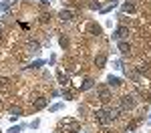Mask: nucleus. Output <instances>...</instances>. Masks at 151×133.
Masks as SVG:
<instances>
[{"label": "nucleus", "instance_id": "393cba45", "mask_svg": "<svg viewBox=\"0 0 151 133\" xmlns=\"http://www.w3.org/2000/svg\"><path fill=\"white\" fill-rule=\"evenodd\" d=\"M111 4H117V0H111Z\"/></svg>", "mask_w": 151, "mask_h": 133}, {"label": "nucleus", "instance_id": "6ab92c4d", "mask_svg": "<svg viewBox=\"0 0 151 133\" xmlns=\"http://www.w3.org/2000/svg\"><path fill=\"white\" fill-rule=\"evenodd\" d=\"M87 8H91V10H101V2H99V0H89Z\"/></svg>", "mask_w": 151, "mask_h": 133}, {"label": "nucleus", "instance_id": "423d86ee", "mask_svg": "<svg viewBox=\"0 0 151 133\" xmlns=\"http://www.w3.org/2000/svg\"><path fill=\"white\" fill-rule=\"evenodd\" d=\"M105 65H107V52L105 50H99L97 52V57H95V69H105Z\"/></svg>", "mask_w": 151, "mask_h": 133}, {"label": "nucleus", "instance_id": "aec40b11", "mask_svg": "<svg viewBox=\"0 0 151 133\" xmlns=\"http://www.w3.org/2000/svg\"><path fill=\"white\" fill-rule=\"evenodd\" d=\"M87 113H89V107H87L85 103L79 105V115H81V117H87Z\"/></svg>", "mask_w": 151, "mask_h": 133}, {"label": "nucleus", "instance_id": "7ed1b4c3", "mask_svg": "<svg viewBox=\"0 0 151 133\" xmlns=\"http://www.w3.org/2000/svg\"><path fill=\"white\" fill-rule=\"evenodd\" d=\"M93 119L99 123V125H109L111 119H109V115H107V107H101V109H95L93 111Z\"/></svg>", "mask_w": 151, "mask_h": 133}, {"label": "nucleus", "instance_id": "5701e85b", "mask_svg": "<svg viewBox=\"0 0 151 133\" xmlns=\"http://www.w3.org/2000/svg\"><path fill=\"white\" fill-rule=\"evenodd\" d=\"M38 123H40V121H38V119H35L32 123H30V127H35V129H36V127H38Z\"/></svg>", "mask_w": 151, "mask_h": 133}, {"label": "nucleus", "instance_id": "39448f33", "mask_svg": "<svg viewBox=\"0 0 151 133\" xmlns=\"http://www.w3.org/2000/svg\"><path fill=\"white\" fill-rule=\"evenodd\" d=\"M85 28H87V35H91V36H99L103 35V28L99 26V24L95 22V20H87V24H85Z\"/></svg>", "mask_w": 151, "mask_h": 133}, {"label": "nucleus", "instance_id": "412c9836", "mask_svg": "<svg viewBox=\"0 0 151 133\" xmlns=\"http://www.w3.org/2000/svg\"><path fill=\"white\" fill-rule=\"evenodd\" d=\"M8 133H20V127H18V125H16V127H10Z\"/></svg>", "mask_w": 151, "mask_h": 133}, {"label": "nucleus", "instance_id": "a878e982", "mask_svg": "<svg viewBox=\"0 0 151 133\" xmlns=\"http://www.w3.org/2000/svg\"><path fill=\"white\" fill-rule=\"evenodd\" d=\"M0 105H2V103H0Z\"/></svg>", "mask_w": 151, "mask_h": 133}, {"label": "nucleus", "instance_id": "f8f14e48", "mask_svg": "<svg viewBox=\"0 0 151 133\" xmlns=\"http://www.w3.org/2000/svg\"><path fill=\"white\" fill-rule=\"evenodd\" d=\"M60 95L65 97L67 101H75V97H77V93H75V91L70 89V85H69V87H63V93H60Z\"/></svg>", "mask_w": 151, "mask_h": 133}, {"label": "nucleus", "instance_id": "f03ea898", "mask_svg": "<svg viewBox=\"0 0 151 133\" xmlns=\"http://www.w3.org/2000/svg\"><path fill=\"white\" fill-rule=\"evenodd\" d=\"M119 105L123 107L125 113H129V111H133V109L137 107V99H135L133 93H127V95H123L121 99H119Z\"/></svg>", "mask_w": 151, "mask_h": 133}, {"label": "nucleus", "instance_id": "ddd939ff", "mask_svg": "<svg viewBox=\"0 0 151 133\" xmlns=\"http://www.w3.org/2000/svg\"><path fill=\"white\" fill-rule=\"evenodd\" d=\"M57 77H58V83L63 85V87H69V85H70V77H69V75H65V71H63V69L58 71Z\"/></svg>", "mask_w": 151, "mask_h": 133}, {"label": "nucleus", "instance_id": "4be33fe9", "mask_svg": "<svg viewBox=\"0 0 151 133\" xmlns=\"http://www.w3.org/2000/svg\"><path fill=\"white\" fill-rule=\"evenodd\" d=\"M58 109H60V103H57V105H52V107H50V111L55 113V111H58Z\"/></svg>", "mask_w": 151, "mask_h": 133}, {"label": "nucleus", "instance_id": "1a4fd4ad", "mask_svg": "<svg viewBox=\"0 0 151 133\" xmlns=\"http://www.w3.org/2000/svg\"><path fill=\"white\" fill-rule=\"evenodd\" d=\"M48 105V99L47 97H36L32 99V111H40V109H45Z\"/></svg>", "mask_w": 151, "mask_h": 133}, {"label": "nucleus", "instance_id": "b1692460", "mask_svg": "<svg viewBox=\"0 0 151 133\" xmlns=\"http://www.w3.org/2000/svg\"><path fill=\"white\" fill-rule=\"evenodd\" d=\"M4 40V28H0V42Z\"/></svg>", "mask_w": 151, "mask_h": 133}, {"label": "nucleus", "instance_id": "9d476101", "mask_svg": "<svg viewBox=\"0 0 151 133\" xmlns=\"http://www.w3.org/2000/svg\"><path fill=\"white\" fill-rule=\"evenodd\" d=\"M107 87H111V89H119V87H123V79L109 75V77H107Z\"/></svg>", "mask_w": 151, "mask_h": 133}, {"label": "nucleus", "instance_id": "a211bd4d", "mask_svg": "<svg viewBox=\"0 0 151 133\" xmlns=\"http://www.w3.org/2000/svg\"><path fill=\"white\" fill-rule=\"evenodd\" d=\"M28 50H35V52H38V48H40V42L38 40H28Z\"/></svg>", "mask_w": 151, "mask_h": 133}, {"label": "nucleus", "instance_id": "9b49d317", "mask_svg": "<svg viewBox=\"0 0 151 133\" xmlns=\"http://www.w3.org/2000/svg\"><path fill=\"white\" fill-rule=\"evenodd\" d=\"M93 85H95V79L83 77V83H81V87H79V91H89V89H93Z\"/></svg>", "mask_w": 151, "mask_h": 133}, {"label": "nucleus", "instance_id": "dca6fc26", "mask_svg": "<svg viewBox=\"0 0 151 133\" xmlns=\"http://www.w3.org/2000/svg\"><path fill=\"white\" fill-rule=\"evenodd\" d=\"M10 79L8 77H0V91H6V89H10Z\"/></svg>", "mask_w": 151, "mask_h": 133}, {"label": "nucleus", "instance_id": "f257e3e1", "mask_svg": "<svg viewBox=\"0 0 151 133\" xmlns=\"http://www.w3.org/2000/svg\"><path fill=\"white\" fill-rule=\"evenodd\" d=\"M97 99H99L103 105H109L111 99H113V89L107 87V85H99V87H97Z\"/></svg>", "mask_w": 151, "mask_h": 133}, {"label": "nucleus", "instance_id": "0eeeda50", "mask_svg": "<svg viewBox=\"0 0 151 133\" xmlns=\"http://www.w3.org/2000/svg\"><path fill=\"white\" fill-rule=\"evenodd\" d=\"M58 20H60L63 24H65V22H73V20H75V12L69 10V8H67V10L63 8V10L58 12Z\"/></svg>", "mask_w": 151, "mask_h": 133}, {"label": "nucleus", "instance_id": "f3484780", "mask_svg": "<svg viewBox=\"0 0 151 133\" xmlns=\"http://www.w3.org/2000/svg\"><path fill=\"white\" fill-rule=\"evenodd\" d=\"M20 115H22V107H20V105H14V107H10V117H16V119H18Z\"/></svg>", "mask_w": 151, "mask_h": 133}, {"label": "nucleus", "instance_id": "4468645a", "mask_svg": "<svg viewBox=\"0 0 151 133\" xmlns=\"http://www.w3.org/2000/svg\"><path fill=\"white\" fill-rule=\"evenodd\" d=\"M50 20H52L50 12H40V16H38V22L40 24H50Z\"/></svg>", "mask_w": 151, "mask_h": 133}, {"label": "nucleus", "instance_id": "2eb2a0df", "mask_svg": "<svg viewBox=\"0 0 151 133\" xmlns=\"http://www.w3.org/2000/svg\"><path fill=\"white\" fill-rule=\"evenodd\" d=\"M58 45H60V48H65V50H69L70 48V40H69V36H60V38H58Z\"/></svg>", "mask_w": 151, "mask_h": 133}, {"label": "nucleus", "instance_id": "20e7f679", "mask_svg": "<svg viewBox=\"0 0 151 133\" xmlns=\"http://www.w3.org/2000/svg\"><path fill=\"white\" fill-rule=\"evenodd\" d=\"M129 35H131V28H129L127 24H121L119 28H117L115 32H113V40H125V38H129Z\"/></svg>", "mask_w": 151, "mask_h": 133}, {"label": "nucleus", "instance_id": "6e6552de", "mask_svg": "<svg viewBox=\"0 0 151 133\" xmlns=\"http://www.w3.org/2000/svg\"><path fill=\"white\" fill-rule=\"evenodd\" d=\"M117 48H119V52H121L123 57H127V55H131V50H133V47H131V42H127V40H119V42H117Z\"/></svg>", "mask_w": 151, "mask_h": 133}]
</instances>
